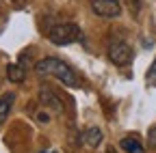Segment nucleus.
<instances>
[{
  "instance_id": "f257e3e1",
  "label": "nucleus",
  "mask_w": 156,
  "mask_h": 153,
  "mask_svg": "<svg viewBox=\"0 0 156 153\" xmlns=\"http://www.w3.org/2000/svg\"><path fill=\"white\" fill-rule=\"evenodd\" d=\"M35 71L39 75H52V78L61 80L63 84L76 88L80 86V78H78V73L74 71V67L61 58H54V56H48V58H41L37 65H35Z\"/></svg>"
},
{
  "instance_id": "f03ea898",
  "label": "nucleus",
  "mask_w": 156,
  "mask_h": 153,
  "mask_svg": "<svg viewBox=\"0 0 156 153\" xmlns=\"http://www.w3.org/2000/svg\"><path fill=\"white\" fill-rule=\"evenodd\" d=\"M80 28L72 22H65V24H56L50 28L48 32V39L54 43V45H69L74 41H80Z\"/></svg>"
},
{
  "instance_id": "7ed1b4c3",
  "label": "nucleus",
  "mask_w": 156,
  "mask_h": 153,
  "mask_svg": "<svg viewBox=\"0 0 156 153\" xmlns=\"http://www.w3.org/2000/svg\"><path fill=\"white\" fill-rule=\"evenodd\" d=\"M106 54H108V61L117 67H126V65L132 63V48L124 39H111L108 48H106Z\"/></svg>"
},
{
  "instance_id": "20e7f679",
  "label": "nucleus",
  "mask_w": 156,
  "mask_h": 153,
  "mask_svg": "<svg viewBox=\"0 0 156 153\" xmlns=\"http://www.w3.org/2000/svg\"><path fill=\"white\" fill-rule=\"evenodd\" d=\"M91 11L100 17H106V20H113V17L122 15V5L119 0H89Z\"/></svg>"
},
{
  "instance_id": "39448f33",
  "label": "nucleus",
  "mask_w": 156,
  "mask_h": 153,
  "mask_svg": "<svg viewBox=\"0 0 156 153\" xmlns=\"http://www.w3.org/2000/svg\"><path fill=\"white\" fill-rule=\"evenodd\" d=\"M119 149H122L124 153H145L141 140H139V138H134V136H126V138H122Z\"/></svg>"
},
{
  "instance_id": "423d86ee",
  "label": "nucleus",
  "mask_w": 156,
  "mask_h": 153,
  "mask_svg": "<svg viewBox=\"0 0 156 153\" xmlns=\"http://www.w3.org/2000/svg\"><path fill=\"white\" fill-rule=\"evenodd\" d=\"M7 78H9L11 82L20 84V82H24V78H26V71H24V67L20 65V63H11V65L7 67Z\"/></svg>"
},
{
  "instance_id": "0eeeda50",
  "label": "nucleus",
  "mask_w": 156,
  "mask_h": 153,
  "mask_svg": "<svg viewBox=\"0 0 156 153\" xmlns=\"http://www.w3.org/2000/svg\"><path fill=\"white\" fill-rule=\"evenodd\" d=\"M13 101H15V95H13V93H7V95H2V97H0V125L7 121Z\"/></svg>"
},
{
  "instance_id": "6e6552de",
  "label": "nucleus",
  "mask_w": 156,
  "mask_h": 153,
  "mask_svg": "<svg viewBox=\"0 0 156 153\" xmlns=\"http://www.w3.org/2000/svg\"><path fill=\"white\" fill-rule=\"evenodd\" d=\"M102 138H104V134H102L100 127H89V129L85 131V142H87L89 147H98V145L102 142Z\"/></svg>"
},
{
  "instance_id": "1a4fd4ad",
  "label": "nucleus",
  "mask_w": 156,
  "mask_h": 153,
  "mask_svg": "<svg viewBox=\"0 0 156 153\" xmlns=\"http://www.w3.org/2000/svg\"><path fill=\"white\" fill-rule=\"evenodd\" d=\"M147 142H150V147H152V149H156V125H154V127H150V134H147Z\"/></svg>"
},
{
  "instance_id": "9d476101",
  "label": "nucleus",
  "mask_w": 156,
  "mask_h": 153,
  "mask_svg": "<svg viewBox=\"0 0 156 153\" xmlns=\"http://www.w3.org/2000/svg\"><path fill=\"white\" fill-rule=\"evenodd\" d=\"M152 78H156V61L152 63V69H150V80H152Z\"/></svg>"
},
{
  "instance_id": "9b49d317",
  "label": "nucleus",
  "mask_w": 156,
  "mask_h": 153,
  "mask_svg": "<svg viewBox=\"0 0 156 153\" xmlns=\"http://www.w3.org/2000/svg\"><path fill=\"white\" fill-rule=\"evenodd\" d=\"M106 153H117V151L115 149H106Z\"/></svg>"
},
{
  "instance_id": "f8f14e48",
  "label": "nucleus",
  "mask_w": 156,
  "mask_h": 153,
  "mask_svg": "<svg viewBox=\"0 0 156 153\" xmlns=\"http://www.w3.org/2000/svg\"><path fill=\"white\" fill-rule=\"evenodd\" d=\"M0 84H2V80H0Z\"/></svg>"
}]
</instances>
